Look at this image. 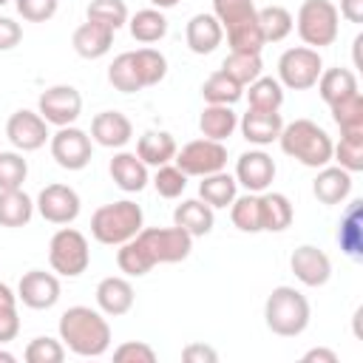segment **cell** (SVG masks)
Segmentation results:
<instances>
[{"instance_id":"6da1fadb","label":"cell","mask_w":363,"mask_h":363,"mask_svg":"<svg viewBox=\"0 0 363 363\" xmlns=\"http://www.w3.org/2000/svg\"><path fill=\"white\" fill-rule=\"evenodd\" d=\"M60 340L79 357H99L111 346V326L91 306H68L60 315Z\"/></svg>"},{"instance_id":"7a4b0ae2","label":"cell","mask_w":363,"mask_h":363,"mask_svg":"<svg viewBox=\"0 0 363 363\" xmlns=\"http://www.w3.org/2000/svg\"><path fill=\"white\" fill-rule=\"evenodd\" d=\"M213 14L227 31L230 51L261 54L267 43L258 28V9L252 0H213Z\"/></svg>"},{"instance_id":"3957f363","label":"cell","mask_w":363,"mask_h":363,"mask_svg":"<svg viewBox=\"0 0 363 363\" xmlns=\"http://www.w3.org/2000/svg\"><path fill=\"white\" fill-rule=\"evenodd\" d=\"M281 150L303 167H323L332 162V136L312 119H295L281 128Z\"/></svg>"},{"instance_id":"277c9868","label":"cell","mask_w":363,"mask_h":363,"mask_svg":"<svg viewBox=\"0 0 363 363\" xmlns=\"http://www.w3.org/2000/svg\"><path fill=\"white\" fill-rule=\"evenodd\" d=\"M309 318H312L309 301L295 286H275L264 303L267 329L278 337H298L309 326Z\"/></svg>"},{"instance_id":"5b68a950","label":"cell","mask_w":363,"mask_h":363,"mask_svg":"<svg viewBox=\"0 0 363 363\" xmlns=\"http://www.w3.org/2000/svg\"><path fill=\"white\" fill-rule=\"evenodd\" d=\"M142 207L130 199H122V201H113V204H102L94 210L91 216V235L99 241V244H108V247H119L125 241H130L139 230H142Z\"/></svg>"},{"instance_id":"8992f818","label":"cell","mask_w":363,"mask_h":363,"mask_svg":"<svg viewBox=\"0 0 363 363\" xmlns=\"http://www.w3.org/2000/svg\"><path fill=\"white\" fill-rule=\"evenodd\" d=\"M337 23H340V14L332 0H303L295 17L298 37L309 48L332 45L337 40Z\"/></svg>"},{"instance_id":"52a82bcc","label":"cell","mask_w":363,"mask_h":363,"mask_svg":"<svg viewBox=\"0 0 363 363\" xmlns=\"http://www.w3.org/2000/svg\"><path fill=\"white\" fill-rule=\"evenodd\" d=\"M48 264L57 275L65 278H77L88 269L91 264V250H88V238L74 230V227H62L51 235L48 244Z\"/></svg>"},{"instance_id":"ba28073f","label":"cell","mask_w":363,"mask_h":363,"mask_svg":"<svg viewBox=\"0 0 363 363\" xmlns=\"http://www.w3.org/2000/svg\"><path fill=\"white\" fill-rule=\"evenodd\" d=\"M136 241L145 247L153 264H179L193 250V235L182 227H142L136 233Z\"/></svg>"},{"instance_id":"9c48e42d","label":"cell","mask_w":363,"mask_h":363,"mask_svg":"<svg viewBox=\"0 0 363 363\" xmlns=\"http://www.w3.org/2000/svg\"><path fill=\"white\" fill-rule=\"evenodd\" d=\"M320 71H323V60H320L318 48H309V45L286 48L278 60V82L292 91L312 88L318 82Z\"/></svg>"},{"instance_id":"30bf717a","label":"cell","mask_w":363,"mask_h":363,"mask_svg":"<svg viewBox=\"0 0 363 363\" xmlns=\"http://www.w3.org/2000/svg\"><path fill=\"white\" fill-rule=\"evenodd\" d=\"M176 167L184 176H210L224 170L227 164V147L216 139H193L182 150H176Z\"/></svg>"},{"instance_id":"8fae6325","label":"cell","mask_w":363,"mask_h":363,"mask_svg":"<svg viewBox=\"0 0 363 363\" xmlns=\"http://www.w3.org/2000/svg\"><path fill=\"white\" fill-rule=\"evenodd\" d=\"M37 113L57 128L74 125L82 113V96L74 85H51L37 99Z\"/></svg>"},{"instance_id":"7c38bea8","label":"cell","mask_w":363,"mask_h":363,"mask_svg":"<svg viewBox=\"0 0 363 363\" xmlns=\"http://www.w3.org/2000/svg\"><path fill=\"white\" fill-rule=\"evenodd\" d=\"M48 142H51V159L62 170H82L94 156L91 136L82 128H74V125L60 128Z\"/></svg>"},{"instance_id":"4fadbf2b","label":"cell","mask_w":363,"mask_h":363,"mask_svg":"<svg viewBox=\"0 0 363 363\" xmlns=\"http://www.w3.org/2000/svg\"><path fill=\"white\" fill-rule=\"evenodd\" d=\"M34 207L40 210V216H43L48 224H71V221L79 216L82 201H79V196H77L74 187L54 182V184H45V187L40 190Z\"/></svg>"},{"instance_id":"5bb4252c","label":"cell","mask_w":363,"mask_h":363,"mask_svg":"<svg viewBox=\"0 0 363 363\" xmlns=\"http://www.w3.org/2000/svg\"><path fill=\"white\" fill-rule=\"evenodd\" d=\"M6 136H9V142L17 147V150H23V153H31V150H40L48 139H51V133H48V122L37 113V111H14L11 116H9V122H6Z\"/></svg>"},{"instance_id":"9a60e30c","label":"cell","mask_w":363,"mask_h":363,"mask_svg":"<svg viewBox=\"0 0 363 363\" xmlns=\"http://www.w3.org/2000/svg\"><path fill=\"white\" fill-rule=\"evenodd\" d=\"M17 301H23L28 309H51L60 301V278L45 269L23 272L17 284Z\"/></svg>"},{"instance_id":"2e32d148","label":"cell","mask_w":363,"mask_h":363,"mask_svg":"<svg viewBox=\"0 0 363 363\" xmlns=\"http://www.w3.org/2000/svg\"><path fill=\"white\" fill-rule=\"evenodd\" d=\"M289 269L295 272V278L303 286H323L332 278V261L323 250L312 247V244H301L295 247V252L289 255Z\"/></svg>"},{"instance_id":"e0dca14e","label":"cell","mask_w":363,"mask_h":363,"mask_svg":"<svg viewBox=\"0 0 363 363\" xmlns=\"http://www.w3.org/2000/svg\"><path fill=\"white\" fill-rule=\"evenodd\" d=\"M275 179V162L264 150H247L235 162V182L247 187V193H264Z\"/></svg>"},{"instance_id":"ac0fdd59","label":"cell","mask_w":363,"mask_h":363,"mask_svg":"<svg viewBox=\"0 0 363 363\" xmlns=\"http://www.w3.org/2000/svg\"><path fill=\"white\" fill-rule=\"evenodd\" d=\"M133 136V125L119 111H102L91 119V142L102 147H125Z\"/></svg>"},{"instance_id":"d6986e66","label":"cell","mask_w":363,"mask_h":363,"mask_svg":"<svg viewBox=\"0 0 363 363\" xmlns=\"http://www.w3.org/2000/svg\"><path fill=\"white\" fill-rule=\"evenodd\" d=\"M184 40H187V48H190L193 54H201V57H204V54H213V51L221 45L224 28H221V23L216 20V14L201 11V14H193V17L187 20Z\"/></svg>"},{"instance_id":"ffe728a7","label":"cell","mask_w":363,"mask_h":363,"mask_svg":"<svg viewBox=\"0 0 363 363\" xmlns=\"http://www.w3.org/2000/svg\"><path fill=\"white\" fill-rule=\"evenodd\" d=\"M113 34H116L113 28H108V26H102V23H96V20H85V23L74 31L71 45H74V51H77L82 60H99V57H105V54L111 51Z\"/></svg>"},{"instance_id":"44dd1931","label":"cell","mask_w":363,"mask_h":363,"mask_svg":"<svg viewBox=\"0 0 363 363\" xmlns=\"http://www.w3.org/2000/svg\"><path fill=\"white\" fill-rule=\"evenodd\" d=\"M133 286L128 278H119V275H108L96 284V306L102 309V315H111V318H119L125 312H130L133 306Z\"/></svg>"},{"instance_id":"7402d4cb","label":"cell","mask_w":363,"mask_h":363,"mask_svg":"<svg viewBox=\"0 0 363 363\" xmlns=\"http://www.w3.org/2000/svg\"><path fill=\"white\" fill-rule=\"evenodd\" d=\"M281 128H284V119H281L278 111L250 108L241 116V133H244V139L250 145H272V142H278Z\"/></svg>"},{"instance_id":"603a6c76","label":"cell","mask_w":363,"mask_h":363,"mask_svg":"<svg viewBox=\"0 0 363 363\" xmlns=\"http://www.w3.org/2000/svg\"><path fill=\"white\" fill-rule=\"evenodd\" d=\"M108 170H111V179L116 182V187L125 190V193H139L147 184V164L136 153L119 150L111 159V167Z\"/></svg>"},{"instance_id":"cb8c5ba5","label":"cell","mask_w":363,"mask_h":363,"mask_svg":"<svg viewBox=\"0 0 363 363\" xmlns=\"http://www.w3.org/2000/svg\"><path fill=\"white\" fill-rule=\"evenodd\" d=\"M312 193L320 204H340L349 193H352V173L343 167H320V173L315 176Z\"/></svg>"},{"instance_id":"d4e9b609","label":"cell","mask_w":363,"mask_h":363,"mask_svg":"<svg viewBox=\"0 0 363 363\" xmlns=\"http://www.w3.org/2000/svg\"><path fill=\"white\" fill-rule=\"evenodd\" d=\"M173 224L196 238V235H207L213 230L216 216H213V207L204 204L201 199H187L173 210Z\"/></svg>"},{"instance_id":"484cf974","label":"cell","mask_w":363,"mask_h":363,"mask_svg":"<svg viewBox=\"0 0 363 363\" xmlns=\"http://www.w3.org/2000/svg\"><path fill=\"white\" fill-rule=\"evenodd\" d=\"M258 207H261V230L267 233H284L295 218L292 201L284 193H267V190L258 193Z\"/></svg>"},{"instance_id":"4316f807","label":"cell","mask_w":363,"mask_h":363,"mask_svg":"<svg viewBox=\"0 0 363 363\" xmlns=\"http://www.w3.org/2000/svg\"><path fill=\"white\" fill-rule=\"evenodd\" d=\"M176 139L167 133V130H145L136 142V156L145 162V164H153V167H162L167 164L173 156H176Z\"/></svg>"},{"instance_id":"83f0119b","label":"cell","mask_w":363,"mask_h":363,"mask_svg":"<svg viewBox=\"0 0 363 363\" xmlns=\"http://www.w3.org/2000/svg\"><path fill=\"white\" fill-rule=\"evenodd\" d=\"M235 128H238V116L230 105H204V111L199 116V130L204 139L224 142L227 136H233Z\"/></svg>"},{"instance_id":"f1b7e54d","label":"cell","mask_w":363,"mask_h":363,"mask_svg":"<svg viewBox=\"0 0 363 363\" xmlns=\"http://www.w3.org/2000/svg\"><path fill=\"white\" fill-rule=\"evenodd\" d=\"M360 216H363V201H352L340 218V227H337V244L354 261L363 258V230H360L363 221H360Z\"/></svg>"},{"instance_id":"f546056e","label":"cell","mask_w":363,"mask_h":363,"mask_svg":"<svg viewBox=\"0 0 363 363\" xmlns=\"http://www.w3.org/2000/svg\"><path fill=\"white\" fill-rule=\"evenodd\" d=\"M315 85H318L320 99L326 105H335V102H340L357 91V77L349 68H326V71H320Z\"/></svg>"},{"instance_id":"4dcf8cb0","label":"cell","mask_w":363,"mask_h":363,"mask_svg":"<svg viewBox=\"0 0 363 363\" xmlns=\"http://www.w3.org/2000/svg\"><path fill=\"white\" fill-rule=\"evenodd\" d=\"M235 190H238V182L235 176L218 170V173H210V176H201V184H199V196L204 204H210L213 210L218 207H230L233 199H235Z\"/></svg>"},{"instance_id":"1f68e13d","label":"cell","mask_w":363,"mask_h":363,"mask_svg":"<svg viewBox=\"0 0 363 363\" xmlns=\"http://www.w3.org/2000/svg\"><path fill=\"white\" fill-rule=\"evenodd\" d=\"M34 216V201L17 190H0V227H23Z\"/></svg>"},{"instance_id":"d6a6232c","label":"cell","mask_w":363,"mask_h":363,"mask_svg":"<svg viewBox=\"0 0 363 363\" xmlns=\"http://www.w3.org/2000/svg\"><path fill=\"white\" fill-rule=\"evenodd\" d=\"M128 28L136 43H159L167 34V17L162 9H142L128 20Z\"/></svg>"},{"instance_id":"836d02e7","label":"cell","mask_w":363,"mask_h":363,"mask_svg":"<svg viewBox=\"0 0 363 363\" xmlns=\"http://www.w3.org/2000/svg\"><path fill=\"white\" fill-rule=\"evenodd\" d=\"M258 28L264 34V43H281L292 34L295 20L284 6H264L258 9Z\"/></svg>"},{"instance_id":"e575fe53","label":"cell","mask_w":363,"mask_h":363,"mask_svg":"<svg viewBox=\"0 0 363 363\" xmlns=\"http://www.w3.org/2000/svg\"><path fill=\"white\" fill-rule=\"evenodd\" d=\"M201 96H204L207 105H235V102L244 96V88H241L233 77H227V74L218 68L216 74H210V77L204 79Z\"/></svg>"},{"instance_id":"d590c367","label":"cell","mask_w":363,"mask_h":363,"mask_svg":"<svg viewBox=\"0 0 363 363\" xmlns=\"http://www.w3.org/2000/svg\"><path fill=\"white\" fill-rule=\"evenodd\" d=\"M332 108V119L340 128V136H352V133H363V96L360 91H354L352 96L329 105Z\"/></svg>"},{"instance_id":"8d00e7d4","label":"cell","mask_w":363,"mask_h":363,"mask_svg":"<svg viewBox=\"0 0 363 363\" xmlns=\"http://www.w3.org/2000/svg\"><path fill=\"white\" fill-rule=\"evenodd\" d=\"M221 71H224L227 77H233V79L244 88V85H250L252 79H258V77H261L264 62H261V54L230 51V54L224 57V62H221Z\"/></svg>"},{"instance_id":"74e56055","label":"cell","mask_w":363,"mask_h":363,"mask_svg":"<svg viewBox=\"0 0 363 363\" xmlns=\"http://www.w3.org/2000/svg\"><path fill=\"white\" fill-rule=\"evenodd\" d=\"M133 54V65H136V74H139V82L142 88H150V85H159L167 74V60L162 51L156 48H139V51H130Z\"/></svg>"},{"instance_id":"f35d334b","label":"cell","mask_w":363,"mask_h":363,"mask_svg":"<svg viewBox=\"0 0 363 363\" xmlns=\"http://www.w3.org/2000/svg\"><path fill=\"white\" fill-rule=\"evenodd\" d=\"M247 99H250V108H258V111H278L284 105V85L272 77H258L250 82V91H247Z\"/></svg>"},{"instance_id":"ab89813d","label":"cell","mask_w":363,"mask_h":363,"mask_svg":"<svg viewBox=\"0 0 363 363\" xmlns=\"http://www.w3.org/2000/svg\"><path fill=\"white\" fill-rule=\"evenodd\" d=\"M230 218L241 233H261V207H258V193L235 196L230 204Z\"/></svg>"},{"instance_id":"60d3db41","label":"cell","mask_w":363,"mask_h":363,"mask_svg":"<svg viewBox=\"0 0 363 363\" xmlns=\"http://www.w3.org/2000/svg\"><path fill=\"white\" fill-rule=\"evenodd\" d=\"M116 264H119V269H122L125 275H133V278H142V275H147V272L156 267V264L150 261V255L145 252V247L136 241V235H133L130 241L119 244Z\"/></svg>"},{"instance_id":"b9f144b4","label":"cell","mask_w":363,"mask_h":363,"mask_svg":"<svg viewBox=\"0 0 363 363\" xmlns=\"http://www.w3.org/2000/svg\"><path fill=\"white\" fill-rule=\"evenodd\" d=\"M108 82L116 91H122V94L142 91V82H139V74H136V65H133V54L130 51L113 57V62L108 65Z\"/></svg>"},{"instance_id":"7bdbcfd3","label":"cell","mask_w":363,"mask_h":363,"mask_svg":"<svg viewBox=\"0 0 363 363\" xmlns=\"http://www.w3.org/2000/svg\"><path fill=\"white\" fill-rule=\"evenodd\" d=\"M88 20H96L113 31H119L128 23V6L125 0H91L88 3Z\"/></svg>"},{"instance_id":"ee69618b","label":"cell","mask_w":363,"mask_h":363,"mask_svg":"<svg viewBox=\"0 0 363 363\" xmlns=\"http://www.w3.org/2000/svg\"><path fill=\"white\" fill-rule=\"evenodd\" d=\"M332 156L337 159V167H343L349 173L363 170V133L340 136V142L332 145Z\"/></svg>"},{"instance_id":"f6af8a7d","label":"cell","mask_w":363,"mask_h":363,"mask_svg":"<svg viewBox=\"0 0 363 363\" xmlns=\"http://www.w3.org/2000/svg\"><path fill=\"white\" fill-rule=\"evenodd\" d=\"M28 176V162L14 150H0V190L23 187Z\"/></svg>"},{"instance_id":"bcb514c9","label":"cell","mask_w":363,"mask_h":363,"mask_svg":"<svg viewBox=\"0 0 363 363\" xmlns=\"http://www.w3.org/2000/svg\"><path fill=\"white\" fill-rule=\"evenodd\" d=\"M23 357L28 363H62L65 360V343L62 340H54V337H34L28 340Z\"/></svg>"},{"instance_id":"7dc6e473","label":"cell","mask_w":363,"mask_h":363,"mask_svg":"<svg viewBox=\"0 0 363 363\" xmlns=\"http://www.w3.org/2000/svg\"><path fill=\"white\" fill-rule=\"evenodd\" d=\"M153 187H156V193H159L162 199H179V196L184 193V187H187V176H184L176 164L167 162V164L156 167Z\"/></svg>"},{"instance_id":"c3c4849f","label":"cell","mask_w":363,"mask_h":363,"mask_svg":"<svg viewBox=\"0 0 363 363\" xmlns=\"http://www.w3.org/2000/svg\"><path fill=\"white\" fill-rule=\"evenodd\" d=\"M14 6L28 23H45L57 14V0H14Z\"/></svg>"},{"instance_id":"681fc988","label":"cell","mask_w":363,"mask_h":363,"mask_svg":"<svg viewBox=\"0 0 363 363\" xmlns=\"http://www.w3.org/2000/svg\"><path fill=\"white\" fill-rule=\"evenodd\" d=\"M113 360L116 363H153L156 352L142 340H128V343L113 349Z\"/></svg>"},{"instance_id":"f907efd6","label":"cell","mask_w":363,"mask_h":363,"mask_svg":"<svg viewBox=\"0 0 363 363\" xmlns=\"http://www.w3.org/2000/svg\"><path fill=\"white\" fill-rule=\"evenodd\" d=\"M20 40H23L20 23H14L11 17H0V51H11L14 45H20Z\"/></svg>"},{"instance_id":"816d5d0a","label":"cell","mask_w":363,"mask_h":363,"mask_svg":"<svg viewBox=\"0 0 363 363\" xmlns=\"http://www.w3.org/2000/svg\"><path fill=\"white\" fill-rule=\"evenodd\" d=\"M20 332V318H17V306L0 309V343L14 340Z\"/></svg>"},{"instance_id":"f5cc1de1","label":"cell","mask_w":363,"mask_h":363,"mask_svg":"<svg viewBox=\"0 0 363 363\" xmlns=\"http://www.w3.org/2000/svg\"><path fill=\"white\" fill-rule=\"evenodd\" d=\"M182 357L187 363H216L218 360V352L210 349V346H204V343H190V346H184Z\"/></svg>"},{"instance_id":"db71d44e","label":"cell","mask_w":363,"mask_h":363,"mask_svg":"<svg viewBox=\"0 0 363 363\" xmlns=\"http://www.w3.org/2000/svg\"><path fill=\"white\" fill-rule=\"evenodd\" d=\"M337 14H343L349 23H363V0H340V11Z\"/></svg>"},{"instance_id":"11a10c76","label":"cell","mask_w":363,"mask_h":363,"mask_svg":"<svg viewBox=\"0 0 363 363\" xmlns=\"http://www.w3.org/2000/svg\"><path fill=\"white\" fill-rule=\"evenodd\" d=\"M303 363H337V354L332 352V349H309L306 354H303Z\"/></svg>"},{"instance_id":"9f6ffc18","label":"cell","mask_w":363,"mask_h":363,"mask_svg":"<svg viewBox=\"0 0 363 363\" xmlns=\"http://www.w3.org/2000/svg\"><path fill=\"white\" fill-rule=\"evenodd\" d=\"M9 306H17V295L11 292L9 284H0V309H9Z\"/></svg>"},{"instance_id":"6f0895ef","label":"cell","mask_w":363,"mask_h":363,"mask_svg":"<svg viewBox=\"0 0 363 363\" xmlns=\"http://www.w3.org/2000/svg\"><path fill=\"white\" fill-rule=\"evenodd\" d=\"M150 3H153L156 9H173V6L179 3V0H150Z\"/></svg>"},{"instance_id":"680465c9","label":"cell","mask_w":363,"mask_h":363,"mask_svg":"<svg viewBox=\"0 0 363 363\" xmlns=\"http://www.w3.org/2000/svg\"><path fill=\"white\" fill-rule=\"evenodd\" d=\"M17 357L11 354V352H6V349H0V363H14Z\"/></svg>"},{"instance_id":"91938a15","label":"cell","mask_w":363,"mask_h":363,"mask_svg":"<svg viewBox=\"0 0 363 363\" xmlns=\"http://www.w3.org/2000/svg\"><path fill=\"white\" fill-rule=\"evenodd\" d=\"M6 3H9V0H0V6H6Z\"/></svg>"}]
</instances>
